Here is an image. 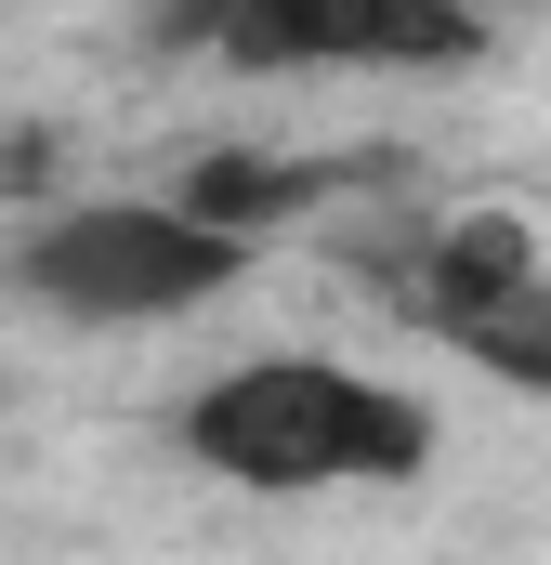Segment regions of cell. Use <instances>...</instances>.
<instances>
[{
  "label": "cell",
  "mask_w": 551,
  "mask_h": 565,
  "mask_svg": "<svg viewBox=\"0 0 551 565\" xmlns=\"http://www.w3.org/2000/svg\"><path fill=\"white\" fill-rule=\"evenodd\" d=\"M250 264H263V250L184 224L171 198H53V211L0 250V277L26 289L40 316H66V329H158V316H197V302H224Z\"/></svg>",
  "instance_id": "obj_2"
},
{
  "label": "cell",
  "mask_w": 551,
  "mask_h": 565,
  "mask_svg": "<svg viewBox=\"0 0 551 565\" xmlns=\"http://www.w3.org/2000/svg\"><path fill=\"white\" fill-rule=\"evenodd\" d=\"M171 447L224 487H263V500H302V487H408L433 460V408L408 382H368L342 355H250L224 382H197L171 408Z\"/></svg>",
  "instance_id": "obj_1"
},
{
  "label": "cell",
  "mask_w": 551,
  "mask_h": 565,
  "mask_svg": "<svg viewBox=\"0 0 551 565\" xmlns=\"http://www.w3.org/2000/svg\"><path fill=\"white\" fill-rule=\"evenodd\" d=\"M408 158H381V145H355V158H302V145H210V158H184V184H171V211L184 224H210V237H237V250H263L289 224H315L328 198H381Z\"/></svg>",
  "instance_id": "obj_4"
},
{
  "label": "cell",
  "mask_w": 551,
  "mask_h": 565,
  "mask_svg": "<svg viewBox=\"0 0 551 565\" xmlns=\"http://www.w3.org/2000/svg\"><path fill=\"white\" fill-rule=\"evenodd\" d=\"M184 53H224L250 79H302V66H486V26L446 0H224L158 26Z\"/></svg>",
  "instance_id": "obj_3"
},
{
  "label": "cell",
  "mask_w": 551,
  "mask_h": 565,
  "mask_svg": "<svg viewBox=\"0 0 551 565\" xmlns=\"http://www.w3.org/2000/svg\"><path fill=\"white\" fill-rule=\"evenodd\" d=\"M446 355H473L486 382H512V395H551V277L512 289L499 316H473V329H446Z\"/></svg>",
  "instance_id": "obj_5"
}]
</instances>
